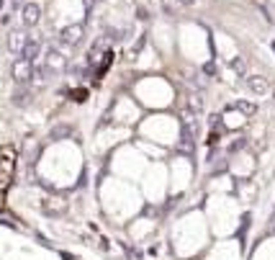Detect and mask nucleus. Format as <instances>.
<instances>
[{
  "mask_svg": "<svg viewBox=\"0 0 275 260\" xmlns=\"http://www.w3.org/2000/svg\"><path fill=\"white\" fill-rule=\"evenodd\" d=\"M39 52H41V41L39 39H26L23 49H21V59H26V62H36L39 59Z\"/></svg>",
  "mask_w": 275,
  "mask_h": 260,
  "instance_id": "obj_1",
  "label": "nucleus"
},
{
  "mask_svg": "<svg viewBox=\"0 0 275 260\" xmlns=\"http://www.w3.org/2000/svg\"><path fill=\"white\" fill-rule=\"evenodd\" d=\"M21 13H23V23L26 26H36L39 18H41V8L36 3H23L21 5Z\"/></svg>",
  "mask_w": 275,
  "mask_h": 260,
  "instance_id": "obj_2",
  "label": "nucleus"
},
{
  "mask_svg": "<svg viewBox=\"0 0 275 260\" xmlns=\"http://www.w3.org/2000/svg\"><path fill=\"white\" fill-rule=\"evenodd\" d=\"M13 75H16L18 83H23V80H28V78L34 75V65L26 62V59H18V62L13 65Z\"/></svg>",
  "mask_w": 275,
  "mask_h": 260,
  "instance_id": "obj_3",
  "label": "nucleus"
},
{
  "mask_svg": "<svg viewBox=\"0 0 275 260\" xmlns=\"http://www.w3.org/2000/svg\"><path fill=\"white\" fill-rule=\"evenodd\" d=\"M80 39H83V26L80 23H75V26H70V28L62 31V41L65 44H80Z\"/></svg>",
  "mask_w": 275,
  "mask_h": 260,
  "instance_id": "obj_4",
  "label": "nucleus"
},
{
  "mask_svg": "<svg viewBox=\"0 0 275 260\" xmlns=\"http://www.w3.org/2000/svg\"><path fill=\"white\" fill-rule=\"evenodd\" d=\"M247 88L252 90V93H257V96H263V93H268V80L265 78H247Z\"/></svg>",
  "mask_w": 275,
  "mask_h": 260,
  "instance_id": "obj_5",
  "label": "nucleus"
},
{
  "mask_svg": "<svg viewBox=\"0 0 275 260\" xmlns=\"http://www.w3.org/2000/svg\"><path fill=\"white\" fill-rule=\"evenodd\" d=\"M23 44H26V36H23L21 31H16V34H10V39H8V49H10L13 54H21Z\"/></svg>",
  "mask_w": 275,
  "mask_h": 260,
  "instance_id": "obj_6",
  "label": "nucleus"
},
{
  "mask_svg": "<svg viewBox=\"0 0 275 260\" xmlns=\"http://www.w3.org/2000/svg\"><path fill=\"white\" fill-rule=\"evenodd\" d=\"M62 134H72V127H59V129H52V136L57 139V136H62Z\"/></svg>",
  "mask_w": 275,
  "mask_h": 260,
  "instance_id": "obj_7",
  "label": "nucleus"
},
{
  "mask_svg": "<svg viewBox=\"0 0 275 260\" xmlns=\"http://www.w3.org/2000/svg\"><path fill=\"white\" fill-rule=\"evenodd\" d=\"M237 109L244 111V114H255V106L252 103H237Z\"/></svg>",
  "mask_w": 275,
  "mask_h": 260,
  "instance_id": "obj_8",
  "label": "nucleus"
},
{
  "mask_svg": "<svg viewBox=\"0 0 275 260\" xmlns=\"http://www.w3.org/2000/svg\"><path fill=\"white\" fill-rule=\"evenodd\" d=\"M75 101H85V90H78V93H75Z\"/></svg>",
  "mask_w": 275,
  "mask_h": 260,
  "instance_id": "obj_9",
  "label": "nucleus"
},
{
  "mask_svg": "<svg viewBox=\"0 0 275 260\" xmlns=\"http://www.w3.org/2000/svg\"><path fill=\"white\" fill-rule=\"evenodd\" d=\"M23 3H26V0H10V5H13V8H18V5H23Z\"/></svg>",
  "mask_w": 275,
  "mask_h": 260,
  "instance_id": "obj_10",
  "label": "nucleus"
},
{
  "mask_svg": "<svg viewBox=\"0 0 275 260\" xmlns=\"http://www.w3.org/2000/svg\"><path fill=\"white\" fill-rule=\"evenodd\" d=\"M3 5H5V0H0V8H3Z\"/></svg>",
  "mask_w": 275,
  "mask_h": 260,
  "instance_id": "obj_11",
  "label": "nucleus"
}]
</instances>
